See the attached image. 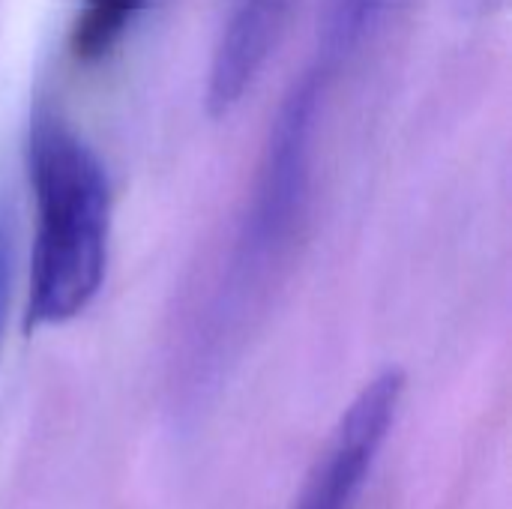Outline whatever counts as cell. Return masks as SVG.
I'll list each match as a JSON object with an SVG mask.
<instances>
[{
	"label": "cell",
	"mask_w": 512,
	"mask_h": 509,
	"mask_svg": "<svg viewBox=\"0 0 512 509\" xmlns=\"http://www.w3.org/2000/svg\"><path fill=\"white\" fill-rule=\"evenodd\" d=\"M36 237L24 330L60 327L99 294L111 243V180L99 153L51 108L30 120Z\"/></svg>",
	"instance_id": "6da1fadb"
},
{
	"label": "cell",
	"mask_w": 512,
	"mask_h": 509,
	"mask_svg": "<svg viewBox=\"0 0 512 509\" xmlns=\"http://www.w3.org/2000/svg\"><path fill=\"white\" fill-rule=\"evenodd\" d=\"M324 78L321 72L303 75L282 99L267 144L258 162L252 195L246 201L231 261L216 294L213 324L234 327L261 297L267 282L285 264L300 237L312 192V156L321 114Z\"/></svg>",
	"instance_id": "7a4b0ae2"
},
{
	"label": "cell",
	"mask_w": 512,
	"mask_h": 509,
	"mask_svg": "<svg viewBox=\"0 0 512 509\" xmlns=\"http://www.w3.org/2000/svg\"><path fill=\"white\" fill-rule=\"evenodd\" d=\"M402 393V369H384L360 390L330 435L294 509H354L396 423Z\"/></svg>",
	"instance_id": "3957f363"
},
{
	"label": "cell",
	"mask_w": 512,
	"mask_h": 509,
	"mask_svg": "<svg viewBox=\"0 0 512 509\" xmlns=\"http://www.w3.org/2000/svg\"><path fill=\"white\" fill-rule=\"evenodd\" d=\"M285 15L288 0H234L207 78V108L213 117H228L252 90L279 42Z\"/></svg>",
	"instance_id": "277c9868"
},
{
	"label": "cell",
	"mask_w": 512,
	"mask_h": 509,
	"mask_svg": "<svg viewBox=\"0 0 512 509\" xmlns=\"http://www.w3.org/2000/svg\"><path fill=\"white\" fill-rule=\"evenodd\" d=\"M150 0H84L72 24V54L84 63L111 54Z\"/></svg>",
	"instance_id": "5b68a950"
},
{
	"label": "cell",
	"mask_w": 512,
	"mask_h": 509,
	"mask_svg": "<svg viewBox=\"0 0 512 509\" xmlns=\"http://www.w3.org/2000/svg\"><path fill=\"white\" fill-rule=\"evenodd\" d=\"M396 6V0H330L327 6V57L339 60L354 51Z\"/></svg>",
	"instance_id": "8992f818"
},
{
	"label": "cell",
	"mask_w": 512,
	"mask_h": 509,
	"mask_svg": "<svg viewBox=\"0 0 512 509\" xmlns=\"http://www.w3.org/2000/svg\"><path fill=\"white\" fill-rule=\"evenodd\" d=\"M12 273H15V231H12V213L0 198V348L6 333L9 300H12Z\"/></svg>",
	"instance_id": "52a82bcc"
}]
</instances>
